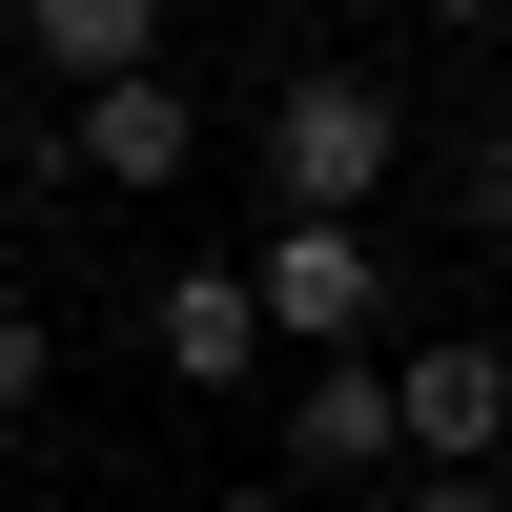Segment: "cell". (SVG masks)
<instances>
[{"mask_svg":"<svg viewBox=\"0 0 512 512\" xmlns=\"http://www.w3.org/2000/svg\"><path fill=\"white\" fill-rule=\"evenodd\" d=\"M390 164H410V103H390L369 62H308V82L267 103V205H287V226H369Z\"/></svg>","mask_w":512,"mask_h":512,"instance_id":"6da1fadb","label":"cell"},{"mask_svg":"<svg viewBox=\"0 0 512 512\" xmlns=\"http://www.w3.org/2000/svg\"><path fill=\"white\" fill-rule=\"evenodd\" d=\"M246 287H267V328H287V349H369V328H390L369 226H267V246H246Z\"/></svg>","mask_w":512,"mask_h":512,"instance_id":"7a4b0ae2","label":"cell"},{"mask_svg":"<svg viewBox=\"0 0 512 512\" xmlns=\"http://www.w3.org/2000/svg\"><path fill=\"white\" fill-rule=\"evenodd\" d=\"M287 472H410V390H390V349H328L308 390H287Z\"/></svg>","mask_w":512,"mask_h":512,"instance_id":"3957f363","label":"cell"},{"mask_svg":"<svg viewBox=\"0 0 512 512\" xmlns=\"http://www.w3.org/2000/svg\"><path fill=\"white\" fill-rule=\"evenodd\" d=\"M144 349H164V390H246L267 287H246V267H164V287H144Z\"/></svg>","mask_w":512,"mask_h":512,"instance_id":"277c9868","label":"cell"},{"mask_svg":"<svg viewBox=\"0 0 512 512\" xmlns=\"http://www.w3.org/2000/svg\"><path fill=\"white\" fill-rule=\"evenodd\" d=\"M390 390H410V472H472V451L512 431V349H492V328H451V349H410Z\"/></svg>","mask_w":512,"mask_h":512,"instance_id":"5b68a950","label":"cell"},{"mask_svg":"<svg viewBox=\"0 0 512 512\" xmlns=\"http://www.w3.org/2000/svg\"><path fill=\"white\" fill-rule=\"evenodd\" d=\"M185 164H205V103H185V82H82V185H185Z\"/></svg>","mask_w":512,"mask_h":512,"instance_id":"8992f818","label":"cell"},{"mask_svg":"<svg viewBox=\"0 0 512 512\" xmlns=\"http://www.w3.org/2000/svg\"><path fill=\"white\" fill-rule=\"evenodd\" d=\"M21 41H41L62 82H144V62H164V0H21Z\"/></svg>","mask_w":512,"mask_h":512,"instance_id":"52a82bcc","label":"cell"},{"mask_svg":"<svg viewBox=\"0 0 512 512\" xmlns=\"http://www.w3.org/2000/svg\"><path fill=\"white\" fill-rule=\"evenodd\" d=\"M451 205H472V226L512 246V123H472V144H451Z\"/></svg>","mask_w":512,"mask_h":512,"instance_id":"ba28073f","label":"cell"},{"mask_svg":"<svg viewBox=\"0 0 512 512\" xmlns=\"http://www.w3.org/2000/svg\"><path fill=\"white\" fill-rule=\"evenodd\" d=\"M41 369H62V328H41V308H0V431L41 410Z\"/></svg>","mask_w":512,"mask_h":512,"instance_id":"9c48e42d","label":"cell"},{"mask_svg":"<svg viewBox=\"0 0 512 512\" xmlns=\"http://www.w3.org/2000/svg\"><path fill=\"white\" fill-rule=\"evenodd\" d=\"M390 512H512L492 472H390Z\"/></svg>","mask_w":512,"mask_h":512,"instance_id":"30bf717a","label":"cell"},{"mask_svg":"<svg viewBox=\"0 0 512 512\" xmlns=\"http://www.w3.org/2000/svg\"><path fill=\"white\" fill-rule=\"evenodd\" d=\"M410 21H512V0H410Z\"/></svg>","mask_w":512,"mask_h":512,"instance_id":"8fae6325","label":"cell"},{"mask_svg":"<svg viewBox=\"0 0 512 512\" xmlns=\"http://www.w3.org/2000/svg\"><path fill=\"white\" fill-rule=\"evenodd\" d=\"M226 512H308V492H226Z\"/></svg>","mask_w":512,"mask_h":512,"instance_id":"7c38bea8","label":"cell"}]
</instances>
